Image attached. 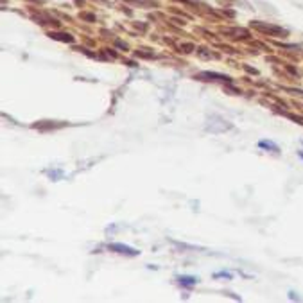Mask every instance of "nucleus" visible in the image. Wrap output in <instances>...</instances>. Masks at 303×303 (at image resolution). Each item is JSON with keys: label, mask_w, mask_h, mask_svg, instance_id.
<instances>
[{"label": "nucleus", "mask_w": 303, "mask_h": 303, "mask_svg": "<svg viewBox=\"0 0 303 303\" xmlns=\"http://www.w3.org/2000/svg\"><path fill=\"white\" fill-rule=\"evenodd\" d=\"M110 249H113V251L117 253H122V255H129V256L138 255L137 249L129 248V246H124V244H110Z\"/></svg>", "instance_id": "1"}, {"label": "nucleus", "mask_w": 303, "mask_h": 303, "mask_svg": "<svg viewBox=\"0 0 303 303\" xmlns=\"http://www.w3.org/2000/svg\"><path fill=\"white\" fill-rule=\"evenodd\" d=\"M258 147L260 149H268V151H273V153H278V146H276L275 142H271V140H260L258 142Z\"/></svg>", "instance_id": "2"}, {"label": "nucleus", "mask_w": 303, "mask_h": 303, "mask_svg": "<svg viewBox=\"0 0 303 303\" xmlns=\"http://www.w3.org/2000/svg\"><path fill=\"white\" fill-rule=\"evenodd\" d=\"M180 284L181 285H196L197 284V278H194V276H180Z\"/></svg>", "instance_id": "3"}, {"label": "nucleus", "mask_w": 303, "mask_h": 303, "mask_svg": "<svg viewBox=\"0 0 303 303\" xmlns=\"http://www.w3.org/2000/svg\"><path fill=\"white\" fill-rule=\"evenodd\" d=\"M213 276H215V278H232V273H226V271H221V273H215V275H213Z\"/></svg>", "instance_id": "4"}, {"label": "nucleus", "mask_w": 303, "mask_h": 303, "mask_svg": "<svg viewBox=\"0 0 303 303\" xmlns=\"http://www.w3.org/2000/svg\"><path fill=\"white\" fill-rule=\"evenodd\" d=\"M298 154H299V158H301V160H303V151H299Z\"/></svg>", "instance_id": "5"}]
</instances>
